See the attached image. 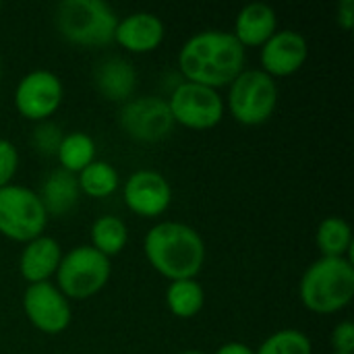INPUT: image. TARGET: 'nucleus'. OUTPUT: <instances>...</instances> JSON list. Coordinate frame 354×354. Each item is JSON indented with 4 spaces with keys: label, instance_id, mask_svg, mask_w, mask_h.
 Wrapping results in <instances>:
<instances>
[{
    "label": "nucleus",
    "instance_id": "obj_27",
    "mask_svg": "<svg viewBox=\"0 0 354 354\" xmlns=\"http://www.w3.org/2000/svg\"><path fill=\"white\" fill-rule=\"evenodd\" d=\"M334 353L354 354V326L353 322H340L332 332Z\"/></svg>",
    "mask_w": 354,
    "mask_h": 354
},
{
    "label": "nucleus",
    "instance_id": "obj_12",
    "mask_svg": "<svg viewBox=\"0 0 354 354\" xmlns=\"http://www.w3.org/2000/svg\"><path fill=\"white\" fill-rule=\"evenodd\" d=\"M122 201L135 216L156 220L172 205V185L162 172L141 168L122 183Z\"/></svg>",
    "mask_w": 354,
    "mask_h": 354
},
{
    "label": "nucleus",
    "instance_id": "obj_24",
    "mask_svg": "<svg viewBox=\"0 0 354 354\" xmlns=\"http://www.w3.org/2000/svg\"><path fill=\"white\" fill-rule=\"evenodd\" d=\"M255 354H313V344L305 332L286 328L268 336Z\"/></svg>",
    "mask_w": 354,
    "mask_h": 354
},
{
    "label": "nucleus",
    "instance_id": "obj_4",
    "mask_svg": "<svg viewBox=\"0 0 354 354\" xmlns=\"http://www.w3.org/2000/svg\"><path fill=\"white\" fill-rule=\"evenodd\" d=\"M118 19L104 0H62L54 8V25L60 37L81 48L112 44Z\"/></svg>",
    "mask_w": 354,
    "mask_h": 354
},
{
    "label": "nucleus",
    "instance_id": "obj_19",
    "mask_svg": "<svg viewBox=\"0 0 354 354\" xmlns=\"http://www.w3.org/2000/svg\"><path fill=\"white\" fill-rule=\"evenodd\" d=\"M97 147L91 135L83 133V131H73V133H64L62 141L56 149V160L60 164V170L68 172V174H79L83 168H87L91 162H95L97 158Z\"/></svg>",
    "mask_w": 354,
    "mask_h": 354
},
{
    "label": "nucleus",
    "instance_id": "obj_7",
    "mask_svg": "<svg viewBox=\"0 0 354 354\" xmlns=\"http://www.w3.org/2000/svg\"><path fill=\"white\" fill-rule=\"evenodd\" d=\"M48 212L39 195L23 185L0 189V234L12 243H29L44 234Z\"/></svg>",
    "mask_w": 354,
    "mask_h": 354
},
{
    "label": "nucleus",
    "instance_id": "obj_8",
    "mask_svg": "<svg viewBox=\"0 0 354 354\" xmlns=\"http://www.w3.org/2000/svg\"><path fill=\"white\" fill-rule=\"evenodd\" d=\"M166 102L174 124H180L191 131L216 129L226 114L224 97L218 89L189 81H180L170 91V97Z\"/></svg>",
    "mask_w": 354,
    "mask_h": 354
},
{
    "label": "nucleus",
    "instance_id": "obj_13",
    "mask_svg": "<svg viewBox=\"0 0 354 354\" xmlns=\"http://www.w3.org/2000/svg\"><path fill=\"white\" fill-rule=\"evenodd\" d=\"M309 58V41L297 29H278L261 48L259 64L272 79L299 73Z\"/></svg>",
    "mask_w": 354,
    "mask_h": 354
},
{
    "label": "nucleus",
    "instance_id": "obj_11",
    "mask_svg": "<svg viewBox=\"0 0 354 354\" xmlns=\"http://www.w3.org/2000/svg\"><path fill=\"white\" fill-rule=\"evenodd\" d=\"M21 305L27 322L37 332L48 336H58L66 332L73 322L71 301L58 290L54 282L27 284Z\"/></svg>",
    "mask_w": 354,
    "mask_h": 354
},
{
    "label": "nucleus",
    "instance_id": "obj_3",
    "mask_svg": "<svg viewBox=\"0 0 354 354\" xmlns=\"http://www.w3.org/2000/svg\"><path fill=\"white\" fill-rule=\"evenodd\" d=\"M354 297V266L351 257H319L301 282L299 299L311 313L334 315L351 305Z\"/></svg>",
    "mask_w": 354,
    "mask_h": 354
},
{
    "label": "nucleus",
    "instance_id": "obj_9",
    "mask_svg": "<svg viewBox=\"0 0 354 354\" xmlns=\"http://www.w3.org/2000/svg\"><path fill=\"white\" fill-rule=\"evenodd\" d=\"M118 127L137 143H160L172 135L176 124L164 97L139 95L120 106Z\"/></svg>",
    "mask_w": 354,
    "mask_h": 354
},
{
    "label": "nucleus",
    "instance_id": "obj_22",
    "mask_svg": "<svg viewBox=\"0 0 354 354\" xmlns=\"http://www.w3.org/2000/svg\"><path fill=\"white\" fill-rule=\"evenodd\" d=\"M77 185L81 195H87L91 199H106L118 191L120 176L110 162L95 160L77 174Z\"/></svg>",
    "mask_w": 354,
    "mask_h": 354
},
{
    "label": "nucleus",
    "instance_id": "obj_10",
    "mask_svg": "<svg viewBox=\"0 0 354 354\" xmlns=\"http://www.w3.org/2000/svg\"><path fill=\"white\" fill-rule=\"evenodd\" d=\"M62 79L48 68H35L23 75L12 93V104L19 116L37 124L50 120L62 106Z\"/></svg>",
    "mask_w": 354,
    "mask_h": 354
},
{
    "label": "nucleus",
    "instance_id": "obj_17",
    "mask_svg": "<svg viewBox=\"0 0 354 354\" xmlns=\"http://www.w3.org/2000/svg\"><path fill=\"white\" fill-rule=\"evenodd\" d=\"M278 31V15L274 6L266 2H251L243 6L234 19L232 35L247 48H261Z\"/></svg>",
    "mask_w": 354,
    "mask_h": 354
},
{
    "label": "nucleus",
    "instance_id": "obj_33",
    "mask_svg": "<svg viewBox=\"0 0 354 354\" xmlns=\"http://www.w3.org/2000/svg\"><path fill=\"white\" fill-rule=\"evenodd\" d=\"M332 354H340V353H332Z\"/></svg>",
    "mask_w": 354,
    "mask_h": 354
},
{
    "label": "nucleus",
    "instance_id": "obj_32",
    "mask_svg": "<svg viewBox=\"0 0 354 354\" xmlns=\"http://www.w3.org/2000/svg\"><path fill=\"white\" fill-rule=\"evenodd\" d=\"M0 10H2V2H0Z\"/></svg>",
    "mask_w": 354,
    "mask_h": 354
},
{
    "label": "nucleus",
    "instance_id": "obj_20",
    "mask_svg": "<svg viewBox=\"0 0 354 354\" xmlns=\"http://www.w3.org/2000/svg\"><path fill=\"white\" fill-rule=\"evenodd\" d=\"M89 239H91V247L97 253L112 259L114 255L124 251L129 243V226L122 218L106 214V216H100L91 224Z\"/></svg>",
    "mask_w": 354,
    "mask_h": 354
},
{
    "label": "nucleus",
    "instance_id": "obj_18",
    "mask_svg": "<svg viewBox=\"0 0 354 354\" xmlns=\"http://www.w3.org/2000/svg\"><path fill=\"white\" fill-rule=\"evenodd\" d=\"M37 195L48 212V218L50 216L60 218V216H66L79 203L81 191L77 185V176L58 168L46 176L41 191Z\"/></svg>",
    "mask_w": 354,
    "mask_h": 354
},
{
    "label": "nucleus",
    "instance_id": "obj_6",
    "mask_svg": "<svg viewBox=\"0 0 354 354\" xmlns=\"http://www.w3.org/2000/svg\"><path fill=\"white\" fill-rule=\"evenodd\" d=\"M112 276V263L91 245H79L62 253L56 270V286L68 301H87L100 295Z\"/></svg>",
    "mask_w": 354,
    "mask_h": 354
},
{
    "label": "nucleus",
    "instance_id": "obj_25",
    "mask_svg": "<svg viewBox=\"0 0 354 354\" xmlns=\"http://www.w3.org/2000/svg\"><path fill=\"white\" fill-rule=\"evenodd\" d=\"M62 129L56 127L54 122L46 120V122H39L33 131V137H31V143L33 147L41 153V156H56V149L62 141Z\"/></svg>",
    "mask_w": 354,
    "mask_h": 354
},
{
    "label": "nucleus",
    "instance_id": "obj_26",
    "mask_svg": "<svg viewBox=\"0 0 354 354\" xmlns=\"http://www.w3.org/2000/svg\"><path fill=\"white\" fill-rule=\"evenodd\" d=\"M21 156L12 141L0 137V189L12 185V178L19 172Z\"/></svg>",
    "mask_w": 354,
    "mask_h": 354
},
{
    "label": "nucleus",
    "instance_id": "obj_5",
    "mask_svg": "<svg viewBox=\"0 0 354 354\" xmlns=\"http://www.w3.org/2000/svg\"><path fill=\"white\" fill-rule=\"evenodd\" d=\"M280 91L276 79L261 68H245L230 85L224 100L230 116L245 127L266 124L278 108Z\"/></svg>",
    "mask_w": 354,
    "mask_h": 354
},
{
    "label": "nucleus",
    "instance_id": "obj_14",
    "mask_svg": "<svg viewBox=\"0 0 354 354\" xmlns=\"http://www.w3.org/2000/svg\"><path fill=\"white\" fill-rule=\"evenodd\" d=\"M166 37L164 21L149 10H135L118 19L114 31V44L131 54L156 52Z\"/></svg>",
    "mask_w": 354,
    "mask_h": 354
},
{
    "label": "nucleus",
    "instance_id": "obj_21",
    "mask_svg": "<svg viewBox=\"0 0 354 354\" xmlns=\"http://www.w3.org/2000/svg\"><path fill=\"white\" fill-rule=\"evenodd\" d=\"M166 307L178 319H191L205 307V290L193 280H174L166 288Z\"/></svg>",
    "mask_w": 354,
    "mask_h": 354
},
{
    "label": "nucleus",
    "instance_id": "obj_15",
    "mask_svg": "<svg viewBox=\"0 0 354 354\" xmlns=\"http://www.w3.org/2000/svg\"><path fill=\"white\" fill-rule=\"evenodd\" d=\"M62 259V247L56 239L41 234L23 245L19 255V274L27 284L52 282Z\"/></svg>",
    "mask_w": 354,
    "mask_h": 354
},
{
    "label": "nucleus",
    "instance_id": "obj_16",
    "mask_svg": "<svg viewBox=\"0 0 354 354\" xmlns=\"http://www.w3.org/2000/svg\"><path fill=\"white\" fill-rule=\"evenodd\" d=\"M93 85L102 97L114 104H124L135 97L137 89V71L129 58L110 56L102 60L93 75Z\"/></svg>",
    "mask_w": 354,
    "mask_h": 354
},
{
    "label": "nucleus",
    "instance_id": "obj_23",
    "mask_svg": "<svg viewBox=\"0 0 354 354\" xmlns=\"http://www.w3.org/2000/svg\"><path fill=\"white\" fill-rule=\"evenodd\" d=\"M315 245L322 257H351L353 230L344 218L330 216L322 220L315 232Z\"/></svg>",
    "mask_w": 354,
    "mask_h": 354
},
{
    "label": "nucleus",
    "instance_id": "obj_1",
    "mask_svg": "<svg viewBox=\"0 0 354 354\" xmlns=\"http://www.w3.org/2000/svg\"><path fill=\"white\" fill-rule=\"evenodd\" d=\"M247 66V50L232 31L203 29L193 33L178 50L183 81L212 89L228 87Z\"/></svg>",
    "mask_w": 354,
    "mask_h": 354
},
{
    "label": "nucleus",
    "instance_id": "obj_2",
    "mask_svg": "<svg viewBox=\"0 0 354 354\" xmlns=\"http://www.w3.org/2000/svg\"><path fill=\"white\" fill-rule=\"evenodd\" d=\"M147 263L166 280H193L205 266L201 234L183 222L164 220L153 224L143 239Z\"/></svg>",
    "mask_w": 354,
    "mask_h": 354
},
{
    "label": "nucleus",
    "instance_id": "obj_29",
    "mask_svg": "<svg viewBox=\"0 0 354 354\" xmlns=\"http://www.w3.org/2000/svg\"><path fill=\"white\" fill-rule=\"evenodd\" d=\"M214 354H255V351L245 342H226L218 346V351Z\"/></svg>",
    "mask_w": 354,
    "mask_h": 354
},
{
    "label": "nucleus",
    "instance_id": "obj_28",
    "mask_svg": "<svg viewBox=\"0 0 354 354\" xmlns=\"http://www.w3.org/2000/svg\"><path fill=\"white\" fill-rule=\"evenodd\" d=\"M336 21L344 31L354 27V0H342L336 8Z\"/></svg>",
    "mask_w": 354,
    "mask_h": 354
},
{
    "label": "nucleus",
    "instance_id": "obj_31",
    "mask_svg": "<svg viewBox=\"0 0 354 354\" xmlns=\"http://www.w3.org/2000/svg\"><path fill=\"white\" fill-rule=\"evenodd\" d=\"M0 83H2V60H0Z\"/></svg>",
    "mask_w": 354,
    "mask_h": 354
},
{
    "label": "nucleus",
    "instance_id": "obj_30",
    "mask_svg": "<svg viewBox=\"0 0 354 354\" xmlns=\"http://www.w3.org/2000/svg\"><path fill=\"white\" fill-rule=\"evenodd\" d=\"M176 354H205L203 351H195V348H189V351H183V353H176Z\"/></svg>",
    "mask_w": 354,
    "mask_h": 354
}]
</instances>
